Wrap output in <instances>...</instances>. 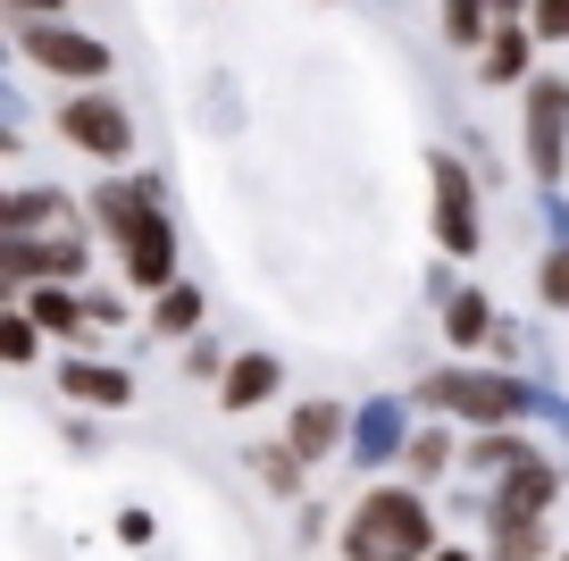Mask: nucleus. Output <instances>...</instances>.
I'll use <instances>...</instances> for the list:
<instances>
[{
    "label": "nucleus",
    "instance_id": "nucleus-1",
    "mask_svg": "<svg viewBox=\"0 0 569 561\" xmlns=\"http://www.w3.org/2000/svg\"><path fill=\"white\" fill-rule=\"evenodd\" d=\"M436 544V528H427V503L402 486H377L369 503L352 511V528H343V553L352 561H386V553H427Z\"/></svg>",
    "mask_w": 569,
    "mask_h": 561
},
{
    "label": "nucleus",
    "instance_id": "nucleus-2",
    "mask_svg": "<svg viewBox=\"0 0 569 561\" xmlns=\"http://www.w3.org/2000/svg\"><path fill=\"white\" fill-rule=\"evenodd\" d=\"M419 403L436 411H461V420H486V427H511L536 411V386H519V377H486V368H445V377H427Z\"/></svg>",
    "mask_w": 569,
    "mask_h": 561
},
{
    "label": "nucleus",
    "instance_id": "nucleus-3",
    "mask_svg": "<svg viewBox=\"0 0 569 561\" xmlns=\"http://www.w3.org/2000/svg\"><path fill=\"white\" fill-rule=\"evenodd\" d=\"M59 135H68L76 151H92V159H126L134 151V118H126L118 101H101V92H84V101L59 109Z\"/></svg>",
    "mask_w": 569,
    "mask_h": 561
},
{
    "label": "nucleus",
    "instance_id": "nucleus-4",
    "mask_svg": "<svg viewBox=\"0 0 569 561\" xmlns=\"http://www.w3.org/2000/svg\"><path fill=\"white\" fill-rule=\"evenodd\" d=\"M561 151H569V85L561 76H536V92H528V168L561 176Z\"/></svg>",
    "mask_w": 569,
    "mask_h": 561
},
{
    "label": "nucleus",
    "instance_id": "nucleus-5",
    "mask_svg": "<svg viewBox=\"0 0 569 561\" xmlns=\"http://www.w3.org/2000/svg\"><path fill=\"white\" fill-rule=\"evenodd\" d=\"M436 244L445 252H478V194H469V168L461 159H436Z\"/></svg>",
    "mask_w": 569,
    "mask_h": 561
},
{
    "label": "nucleus",
    "instance_id": "nucleus-6",
    "mask_svg": "<svg viewBox=\"0 0 569 561\" xmlns=\"http://www.w3.org/2000/svg\"><path fill=\"white\" fill-rule=\"evenodd\" d=\"M26 59L51 76H109V51L92 35H68V26H26Z\"/></svg>",
    "mask_w": 569,
    "mask_h": 561
},
{
    "label": "nucleus",
    "instance_id": "nucleus-7",
    "mask_svg": "<svg viewBox=\"0 0 569 561\" xmlns=\"http://www.w3.org/2000/svg\"><path fill=\"white\" fill-rule=\"evenodd\" d=\"M118 244H126V277L151 285V294H168V277H177V244H168V218H160V210L134 218Z\"/></svg>",
    "mask_w": 569,
    "mask_h": 561
},
{
    "label": "nucleus",
    "instance_id": "nucleus-8",
    "mask_svg": "<svg viewBox=\"0 0 569 561\" xmlns=\"http://www.w3.org/2000/svg\"><path fill=\"white\" fill-rule=\"evenodd\" d=\"M336 444H343V411L336 403H302V411H293V453H302V461L336 453Z\"/></svg>",
    "mask_w": 569,
    "mask_h": 561
},
{
    "label": "nucleus",
    "instance_id": "nucleus-9",
    "mask_svg": "<svg viewBox=\"0 0 569 561\" xmlns=\"http://www.w3.org/2000/svg\"><path fill=\"white\" fill-rule=\"evenodd\" d=\"M59 386H68L76 403H126L134 377H118V368H101V361H68V368H59Z\"/></svg>",
    "mask_w": 569,
    "mask_h": 561
},
{
    "label": "nucleus",
    "instance_id": "nucleus-10",
    "mask_svg": "<svg viewBox=\"0 0 569 561\" xmlns=\"http://www.w3.org/2000/svg\"><path fill=\"white\" fill-rule=\"evenodd\" d=\"M545 503H552V470L528 453V461L511 470V486L495 494V511H528V520H545Z\"/></svg>",
    "mask_w": 569,
    "mask_h": 561
},
{
    "label": "nucleus",
    "instance_id": "nucleus-11",
    "mask_svg": "<svg viewBox=\"0 0 569 561\" xmlns=\"http://www.w3.org/2000/svg\"><path fill=\"white\" fill-rule=\"evenodd\" d=\"M277 394V361L268 352H243V361L227 368V411H251V403H268Z\"/></svg>",
    "mask_w": 569,
    "mask_h": 561
},
{
    "label": "nucleus",
    "instance_id": "nucleus-12",
    "mask_svg": "<svg viewBox=\"0 0 569 561\" xmlns=\"http://www.w3.org/2000/svg\"><path fill=\"white\" fill-rule=\"evenodd\" d=\"M92 210H101L109 235H126L134 218H151V185H126V176H118V185H101V194H92Z\"/></svg>",
    "mask_w": 569,
    "mask_h": 561
},
{
    "label": "nucleus",
    "instance_id": "nucleus-13",
    "mask_svg": "<svg viewBox=\"0 0 569 561\" xmlns=\"http://www.w3.org/2000/svg\"><path fill=\"white\" fill-rule=\"evenodd\" d=\"M251 470H260L268 494H293V486H302V453H293V436H284V444H260V453H251Z\"/></svg>",
    "mask_w": 569,
    "mask_h": 561
},
{
    "label": "nucleus",
    "instance_id": "nucleus-14",
    "mask_svg": "<svg viewBox=\"0 0 569 561\" xmlns=\"http://www.w3.org/2000/svg\"><path fill=\"white\" fill-rule=\"evenodd\" d=\"M528 76V35H495L486 42V85H519Z\"/></svg>",
    "mask_w": 569,
    "mask_h": 561
},
{
    "label": "nucleus",
    "instance_id": "nucleus-15",
    "mask_svg": "<svg viewBox=\"0 0 569 561\" xmlns=\"http://www.w3.org/2000/svg\"><path fill=\"white\" fill-rule=\"evenodd\" d=\"M201 327V294L193 285H168L160 294V335H193Z\"/></svg>",
    "mask_w": 569,
    "mask_h": 561
},
{
    "label": "nucleus",
    "instance_id": "nucleus-16",
    "mask_svg": "<svg viewBox=\"0 0 569 561\" xmlns=\"http://www.w3.org/2000/svg\"><path fill=\"white\" fill-rule=\"evenodd\" d=\"M486 9H495V0H445V35L452 42H486Z\"/></svg>",
    "mask_w": 569,
    "mask_h": 561
},
{
    "label": "nucleus",
    "instance_id": "nucleus-17",
    "mask_svg": "<svg viewBox=\"0 0 569 561\" xmlns=\"http://www.w3.org/2000/svg\"><path fill=\"white\" fill-rule=\"evenodd\" d=\"M51 210H59L51 194H18V201H9V210H0V218H9V235H34V227H42V218H51Z\"/></svg>",
    "mask_w": 569,
    "mask_h": 561
},
{
    "label": "nucleus",
    "instance_id": "nucleus-18",
    "mask_svg": "<svg viewBox=\"0 0 569 561\" xmlns=\"http://www.w3.org/2000/svg\"><path fill=\"white\" fill-rule=\"evenodd\" d=\"M445 318H452V344H478V335H486V302H478V294H461Z\"/></svg>",
    "mask_w": 569,
    "mask_h": 561
},
{
    "label": "nucleus",
    "instance_id": "nucleus-19",
    "mask_svg": "<svg viewBox=\"0 0 569 561\" xmlns=\"http://www.w3.org/2000/svg\"><path fill=\"white\" fill-rule=\"evenodd\" d=\"M34 327L42 318H0V361H34Z\"/></svg>",
    "mask_w": 569,
    "mask_h": 561
},
{
    "label": "nucleus",
    "instance_id": "nucleus-20",
    "mask_svg": "<svg viewBox=\"0 0 569 561\" xmlns=\"http://www.w3.org/2000/svg\"><path fill=\"white\" fill-rule=\"evenodd\" d=\"M34 318H42V327H59V335H76V327H84V311H76L68 294H34Z\"/></svg>",
    "mask_w": 569,
    "mask_h": 561
},
{
    "label": "nucleus",
    "instance_id": "nucleus-21",
    "mask_svg": "<svg viewBox=\"0 0 569 561\" xmlns=\"http://www.w3.org/2000/svg\"><path fill=\"white\" fill-rule=\"evenodd\" d=\"M0 260H9V277H34V268H51V244H26V235H9V252H0Z\"/></svg>",
    "mask_w": 569,
    "mask_h": 561
},
{
    "label": "nucleus",
    "instance_id": "nucleus-22",
    "mask_svg": "<svg viewBox=\"0 0 569 561\" xmlns=\"http://www.w3.org/2000/svg\"><path fill=\"white\" fill-rule=\"evenodd\" d=\"M445 453H452L445 436H410V470H419V478H436V470H445Z\"/></svg>",
    "mask_w": 569,
    "mask_h": 561
},
{
    "label": "nucleus",
    "instance_id": "nucleus-23",
    "mask_svg": "<svg viewBox=\"0 0 569 561\" xmlns=\"http://www.w3.org/2000/svg\"><path fill=\"white\" fill-rule=\"evenodd\" d=\"M469 461H478V470H519V461H528V453H519L511 436H495V444H478V453H469Z\"/></svg>",
    "mask_w": 569,
    "mask_h": 561
},
{
    "label": "nucleus",
    "instance_id": "nucleus-24",
    "mask_svg": "<svg viewBox=\"0 0 569 561\" xmlns=\"http://www.w3.org/2000/svg\"><path fill=\"white\" fill-rule=\"evenodd\" d=\"M545 302H552V311H569V252H552V260H545Z\"/></svg>",
    "mask_w": 569,
    "mask_h": 561
},
{
    "label": "nucleus",
    "instance_id": "nucleus-25",
    "mask_svg": "<svg viewBox=\"0 0 569 561\" xmlns=\"http://www.w3.org/2000/svg\"><path fill=\"white\" fill-rule=\"evenodd\" d=\"M528 18H536V35H569V0H536Z\"/></svg>",
    "mask_w": 569,
    "mask_h": 561
},
{
    "label": "nucleus",
    "instance_id": "nucleus-26",
    "mask_svg": "<svg viewBox=\"0 0 569 561\" xmlns=\"http://www.w3.org/2000/svg\"><path fill=\"white\" fill-rule=\"evenodd\" d=\"M18 9H26V18H42V9H59V0H18Z\"/></svg>",
    "mask_w": 569,
    "mask_h": 561
},
{
    "label": "nucleus",
    "instance_id": "nucleus-27",
    "mask_svg": "<svg viewBox=\"0 0 569 561\" xmlns=\"http://www.w3.org/2000/svg\"><path fill=\"white\" fill-rule=\"evenodd\" d=\"M495 9H502V18H511V9H519V0H495Z\"/></svg>",
    "mask_w": 569,
    "mask_h": 561
},
{
    "label": "nucleus",
    "instance_id": "nucleus-28",
    "mask_svg": "<svg viewBox=\"0 0 569 561\" xmlns=\"http://www.w3.org/2000/svg\"><path fill=\"white\" fill-rule=\"evenodd\" d=\"M386 561H419V553H386Z\"/></svg>",
    "mask_w": 569,
    "mask_h": 561
},
{
    "label": "nucleus",
    "instance_id": "nucleus-29",
    "mask_svg": "<svg viewBox=\"0 0 569 561\" xmlns=\"http://www.w3.org/2000/svg\"><path fill=\"white\" fill-rule=\"evenodd\" d=\"M436 561H469V553H436Z\"/></svg>",
    "mask_w": 569,
    "mask_h": 561
}]
</instances>
